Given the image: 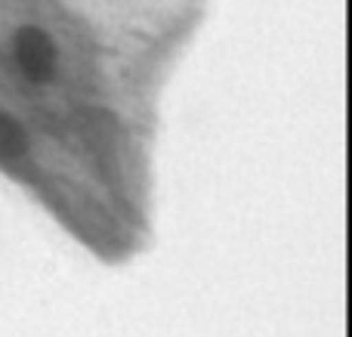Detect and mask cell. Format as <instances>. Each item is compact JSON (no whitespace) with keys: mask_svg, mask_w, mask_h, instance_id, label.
<instances>
[{"mask_svg":"<svg viewBox=\"0 0 352 337\" xmlns=\"http://www.w3.org/2000/svg\"><path fill=\"white\" fill-rule=\"evenodd\" d=\"M16 62L25 72V78L31 80H50L56 68V47L50 41V34L43 28H34V25H25L16 34Z\"/></svg>","mask_w":352,"mask_h":337,"instance_id":"obj_1","label":"cell"},{"mask_svg":"<svg viewBox=\"0 0 352 337\" xmlns=\"http://www.w3.org/2000/svg\"><path fill=\"white\" fill-rule=\"evenodd\" d=\"M25 152H28V136H25L22 124L0 115V161H16Z\"/></svg>","mask_w":352,"mask_h":337,"instance_id":"obj_2","label":"cell"}]
</instances>
